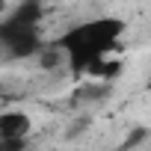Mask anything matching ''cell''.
I'll return each mask as SVG.
<instances>
[{
	"label": "cell",
	"instance_id": "obj_2",
	"mask_svg": "<svg viewBox=\"0 0 151 151\" xmlns=\"http://www.w3.org/2000/svg\"><path fill=\"white\" fill-rule=\"evenodd\" d=\"M0 42L6 45L9 56L15 59H24V56H33L42 50V42H39V33L36 27H15V30H0Z\"/></svg>",
	"mask_w": 151,
	"mask_h": 151
},
{
	"label": "cell",
	"instance_id": "obj_1",
	"mask_svg": "<svg viewBox=\"0 0 151 151\" xmlns=\"http://www.w3.org/2000/svg\"><path fill=\"white\" fill-rule=\"evenodd\" d=\"M122 33H124V21H119V18H98V21L80 24L71 33H65L59 39V50L65 53L68 65L83 71L98 56H107V50H113L119 45Z\"/></svg>",
	"mask_w": 151,
	"mask_h": 151
},
{
	"label": "cell",
	"instance_id": "obj_4",
	"mask_svg": "<svg viewBox=\"0 0 151 151\" xmlns=\"http://www.w3.org/2000/svg\"><path fill=\"white\" fill-rule=\"evenodd\" d=\"M42 18V6L36 0H24V3L0 24V30H15V27H36V21Z\"/></svg>",
	"mask_w": 151,
	"mask_h": 151
},
{
	"label": "cell",
	"instance_id": "obj_5",
	"mask_svg": "<svg viewBox=\"0 0 151 151\" xmlns=\"http://www.w3.org/2000/svg\"><path fill=\"white\" fill-rule=\"evenodd\" d=\"M110 95L107 83L104 80H89V83H80L77 89H74V104H95V101H104Z\"/></svg>",
	"mask_w": 151,
	"mask_h": 151
},
{
	"label": "cell",
	"instance_id": "obj_3",
	"mask_svg": "<svg viewBox=\"0 0 151 151\" xmlns=\"http://www.w3.org/2000/svg\"><path fill=\"white\" fill-rule=\"evenodd\" d=\"M33 130V119L24 110L0 113V139H27Z\"/></svg>",
	"mask_w": 151,
	"mask_h": 151
},
{
	"label": "cell",
	"instance_id": "obj_8",
	"mask_svg": "<svg viewBox=\"0 0 151 151\" xmlns=\"http://www.w3.org/2000/svg\"><path fill=\"white\" fill-rule=\"evenodd\" d=\"M145 139V127H139V130H133V136L127 139V145H136V142H142Z\"/></svg>",
	"mask_w": 151,
	"mask_h": 151
},
{
	"label": "cell",
	"instance_id": "obj_6",
	"mask_svg": "<svg viewBox=\"0 0 151 151\" xmlns=\"http://www.w3.org/2000/svg\"><path fill=\"white\" fill-rule=\"evenodd\" d=\"M83 71H89L95 80H104V83H107V80H113V77H116V74H122V62L107 59V56H98V59H95V62H89Z\"/></svg>",
	"mask_w": 151,
	"mask_h": 151
},
{
	"label": "cell",
	"instance_id": "obj_7",
	"mask_svg": "<svg viewBox=\"0 0 151 151\" xmlns=\"http://www.w3.org/2000/svg\"><path fill=\"white\" fill-rule=\"evenodd\" d=\"M0 151H27V139H0Z\"/></svg>",
	"mask_w": 151,
	"mask_h": 151
},
{
	"label": "cell",
	"instance_id": "obj_9",
	"mask_svg": "<svg viewBox=\"0 0 151 151\" xmlns=\"http://www.w3.org/2000/svg\"><path fill=\"white\" fill-rule=\"evenodd\" d=\"M6 12V0H0V15H3Z\"/></svg>",
	"mask_w": 151,
	"mask_h": 151
}]
</instances>
